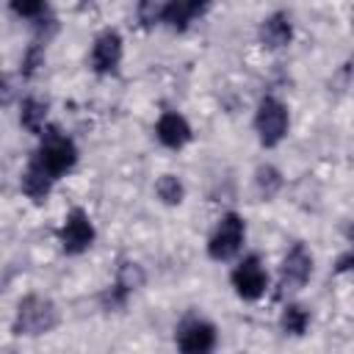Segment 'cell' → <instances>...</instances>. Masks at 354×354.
Returning <instances> with one entry per match:
<instances>
[{
    "label": "cell",
    "mask_w": 354,
    "mask_h": 354,
    "mask_svg": "<svg viewBox=\"0 0 354 354\" xmlns=\"http://www.w3.org/2000/svg\"><path fill=\"white\" fill-rule=\"evenodd\" d=\"M28 163L36 166L41 174H47V177L55 183L61 174H66V171L77 163V147H75V141H72L66 133H61L58 127H47V130L41 133L39 149L33 152V158H30Z\"/></svg>",
    "instance_id": "obj_1"
},
{
    "label": "cell",
    "mask_w": 354,
    "mask_h": 354,
    "mask_svg": "<svg viewBox=\"0 0 354 354\" xmlns=\"http://www.w3.org/2000/svg\"><path fill=\"white\" fill-rule=\"evenodd\" d=\"M58 324V310L44 296H25L17 304L14 315V332L17 335H44Z\"/></svg>",
    "instance_id": "obj_2"
},
{
    "label": "cell",
    "mask_w": 354,
    "mask_h": 354,
    "mask_svg": "<svg viewBox=\"0 0 354 354\" xmlns=\"http://www.w3.org/2000/svg\"><path fill=\"white\" fill-rule=\"evenodd\" d=\"M288 108L277 97H263L254 113V130L263 147H277L288 133Z\"/></svg>",
    "instance_id": "obj_3"
},
{
    "label": "cell",
    "mask_w": 354,
    "mask_h": 354,
    "mask_svg": "<svg viewBox=\"0 0 354 354\" xmlns=\"http://www.w3.org/2000/svg\"><path fill=\"white\" fill-rule=\"evenodd\" d=\"M246 238V227H243V218L238 213H224L207 241V254L213 260H230L238 254L241 243Z\"/></svg>",
    "instance_id": "obj_4"
},
{
    "label": "cell",
    "mask_w": 354,
    "mask_h": 354,
    "mask_svg": "<svg viewBox=\"0 0 354 354\" xmlns=\"http://www.w3.org/2000/svg\"><path fill=\"white\" fill-rule=\"evenodd\" d=\"M58 241H61V249L66 254L86 252L94 243V224H91L88 213L80 210V207L69 210L66 218H64V224H61V230H58Z\"/></svg>",
    "instance_id": "obj_5"
},
{
    "label": "cell",
    "mask_w": 354,
    "mask_h": 354,
    "mask_svg": "<svg viewBox=\"0 0 354 354\" xmlns=\"http://www.w3.org/2000/svg\"><path fill=\"white\" fill-rule=\"evenodd\" d=\"M230 282H232V288H235V293H238L241 299H246V301L260 299V296L266 293V282H268V277H266V268H263L260 257H257V254L243 257V260L232 268Z\"/></svg>",
    "instance_id": "obj_6"
},
{
    "label": "cell",
    "mask_w": 354,
    "mask_h": 354,
    "mask_svg": "<svg viewBox=\"0 0 354 354\" xmlns=\"http://www.w3.org/2000/svg\"><path fill=\"white\" fill-rule=\"evenodd\" d=\"M313 274V254L304 243H296L285 260H282V271H279V293H293L299 288L307 285Z\"/></svg>",
    "instance_id": "obj_7"
},
{
    "label": "cell",
    "mask_w": 354,
    "mask_h": 354,
    "mask_svg": "<svg viewBox=\"0 0 354 354\" xmlns=\"http://www.w3.org/2000/svg\"><path fill=\"white\" fill-rule=\"evenodd\" d=\"M177 346L183 354H213L216 326L202 321V318H188L177 329Z\"/></svg>",
    "instance_id": "obj_8"
},
{
    "label": "cell",
    "mask_w": 354,
    "mask_h": 354,
    "mask_svg": "<svg viewBox=\"0 0 354 354\" xmlns=\"http://www.w3.org/2000/svg\"><path fill=\"white\" fill-rule=\"evenodd\" d=\"M122 61V36L116 30H102L97 39H94V47H91V69L97 75H111L116 72Z\"/></svg>",
    "instance_id": "obj_9"
},
{
    "label": "cell",
    "mask_w": 354,
    "mask_h": 354,
    "mask_svg": "<svg viewBox=\"0 0 354 354\" xmlns=\"http://www.w3.org/2000/svg\"><path fill=\"white\" fill-rule=\"evenodd\" d=\"M155 136H158V141L163 144V147H169V149H180V147H185L188 141H191V124L180 116V113H174V111H166L160 119H158V124H155Z\"/></svg>",
    "instance_id": "obj_10"
},
{
    "label": "cell",
    "mask_w": 354,
    "mask_h": 354,
    "mask_svg": "<svg viewBox=\"0 0 354 354\" xmlns=\"http://www.w3.org/2000/svg\"><path fill=\"white\" fill-rule=\"evenodd\" d=\"M293 36V28H290V17L285 11H274L268 14L263 22H260V41L268 47V50H279L290 41Z\"/></svg>",
    "instance_id": "obj_11"
},
{
    "label": "cell",
    "mask_w": 354,
    "mask_h": 354,
    "mask_svg": "<svg viewBox=\"0 0 354 354\" xmlns=\"http://www.w3.org/2000/svg\"><path fill=\"white\" fill-rule=\"evenodd\" d=\"M207 6L205 3H185V0H171V3H163L160 8V22H166L171 30H185L188 22H194V17H199Z\"/></svg>",
    "instance_id": "obj_12"
},
{
    "label": "cell",
    "mask_w": 354,
    "mask_h": 354,
    "mask_svg": "<svg viewBox=\"0 0 354 354\" xmlns=\"http://www.w3.org/2000/svg\"><path fill=\"white\" fill-rule=\"evenodd\" d=\"M44 122H47V102H41L36 97H25L22 105H19V124L28 133L41 136L44 133Z\"/></svg>",
    "instance_id": "obj_13"
},
{
    "label": "cell",
    "mask_w": 354,
    "mask_h": 354,
    "mask_svg": "<svg viewBox=\"0 0 354 354\" xmlns=\"http://www.w3.org/2000/svg\"><path fill=\"white\" fill-rule=\"evenodd\" d=\"M19 185H22V191L30 196V199H36V202H41L47 194H50V188H53V180L47 177V174H41L36 166H25V171H22V177H19Z\"/></svg>",
    "instance_id": "obj_14"
},
{
    "label": "cell",
    "mask_w": 354,
    "mask_h": 354,
    "mask_svg": "<svg viewBox=\"0 0 354 354\" xmlns=\"http://www.w3.org/2000/svg\"><path fill=\"white\" fill-rule=\"evenodd\" d=\"M279 324H282V329L288 335H304L307 326H310V313L304 307H299V304H285Z\"/></svg>",
    "instance_id": "obj_15"
},
{
    "label": "cell",
    "mask_w": 354,
    "mask_h": 354,
    "mask_svg": "<svg viewBox=\"0 0 354 354\" xmlns=\"http://www.w3.org/2000/svg\"><path fill=\"white\" fill-rule=\"evenodd\" d=\"M155 194H158V199L166 202V205H180L185 188H183V183H180L174 174H163V177L155 183Z\"/></svg>",
    "instance_id": "obj_16"
},
{
    "label": "cell",
    "mask_w": 354,
    "mask_h": 354,
    "mask_svg": "<svg viewBox=\"0 0 354 354\" xmlns=\"http://www.w3.org/2000/svg\"><path fill=\"white\" fill-rule=\"evenodd\" d=\"M257 188H260V194L268 199V196H274L279 188H282V174L274 169V166H260L257 169Z\"/></svg>",
    "instance_id": "obj_17"
},
{
    "label": "cell",
    "mask_w": 354,
    "mask_h": 354,
    "mask_svg": "<svg viewBox=\"0 0 354 354\" xmlns=\"http://www.w3.org/2000/svg\"><path fill=\"white\" fill-rule=\"evenodd\" d=\"M41 66H44V47H41L39 41H33V44L25 50V55H22L19 72H22V77H33Z\"/></svg>",
    "instance_id": "obj_18"
},
{
    "label": "cell",
    "mask_w": 354,
    "mask_h": 354,
    "mask_svg": "<svg viewBox=\"0 0 354 354\" xmlns=\"http://www.w3.org/2000/svg\"><path fill=\"white\" fill-rule=\"evenodd\" d=\"M141 282H144V271L138 268V263H124V266L119 268V274H116V282H113V285H119L124 293H133Z\"/></svg>",
    "instance_id": "obj_19"
},
{
    "label": "cell",
    "mask_w": 354,
    "mask_h": 354,
    "mask_svg": "<svg viewBox=\"0 0 354 354\" xmlns=\"http://www.w3.org/2000/svg\"><path fill=\"white\" fill-rule=\"evenodd\" d=\"M11 11L17 14V17H25V19H33L36 25H39V19L41 17H47V3H41V0H28V3H11Z\"/></svg>",
    "instance_id": "obj_20"
},
{
    "label": "cell",
    "mask_w": 354,
    "mask_h": 354,
    "mask_svg": "<svg viewBox=\"0 0 354 354\" xmlns=\"http://www.w3.org/2000/svg\"><path fill=\"white\" fill-rule=\"evenodd\" d=\"M160 8H163L160 3H149V0H147V3L138 6V19H141L144 25H155V22H160Z\"/></svg>",
    "instance_id": "obj_21"
},
{
    "label": "cell",
    "mask_w": 354,
    "mask_h": 354,
    "mask_svg": "<svg viewBox=\"0 0 354 354\" xmlns=\"http://www.w3.org/2000/svg\"><path fill=\"white\" fill-rule=\"evenodd\" d=\"M17 97V86H14V77L0 72V105H11Z\"/></svg>",
    "instance_id": "obj_22"
},
{
    "label": "cell",
    "mask_w": 354,
    "mask_h": 354,
    "mask_svg": "<svg viewBox=\"0 0 354 354\" xmlns=\"http://www.w3.org/2000/svg\"><path fill=\"white\" fill-rule=\"evenodd\" d=\"M351 260H354V254H351V252H346V254H343V257L337 260V266H335V271H337V274H343V271H348V268H351Z\"/></svg>",
    "instance_id": "obj_23"
}]
</instances>
